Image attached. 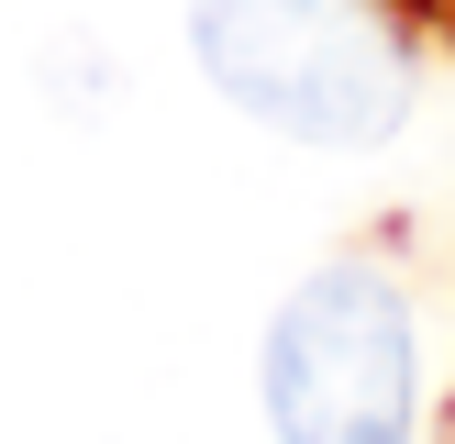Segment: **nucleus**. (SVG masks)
I'll return each mask as SVG.
<instances>
[{
    "label": "nucleus",
    "mask_w": 455,
    "mask_h": 444,
    "mask_svg": "<svg viewBox=\"0 0 455 444\" xmlns=\"http://www.w3.org/2000/svg\"><path fill=\"white\" fill-rule=\"evenodd\" d=\"M212 89L300 145H378L411 111V56L367 0H189Z\"/></svg>",
    "instance_id": "nucleus-1"
},
{
    "label": "nucleus",
    "mask_w": 455,
    "mask_h": 444,
    "mask_svg": "<svg viewBox=\"0 0 455 444\" xmlns=\"http://www.w3.org/2000/svg\"><path fill=\"white\" fill-rule=\"evenodd\" d=\"M411 300L378 266H323L267 333V422L278 444H411Z\"/></svg>",
    "instance_id": "nucleus-2"
}]
</instances>
